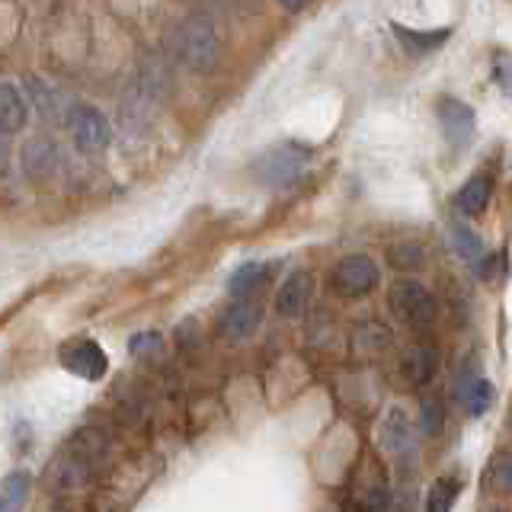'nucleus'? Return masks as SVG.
<instances>
[{"instance_id": "obj_1", "label": "nucleus", "mask_w": 512, "mask_h": 512, "mask_svg": "<svg viewBox=\"0 0 512 512\" xmlns=\"http://www.w3.org/2000/svg\"><path fill=\"white\" fill-rule=\"evenodd\" d=\"M173 52L189 71H212L218 61V29L208 13H189L176 26Z\"/></svg>"}, {"instance_id": "obj_2", "label": "nucleus", "mask_w": 512, "mask_h": 512, "mask_svg": "<svg viewBox=\"0 0 512 512\" xmlns=\"http://www.w3.org/2000/svg\"><path fill=\"white\" fill-rule=\"evenodd\" d=\"M381 282V269L372 256L365 253H349L330 272V288L340 298H365L372 295Z\"/></svg>"}, {"instance_id": "obj_3", "label": "nucleus", "mask_w": 512, "mask_h": 512, "mask_svg": "<svg viewBox=\"0 0 512 512\" xmlns=\"http://www.w3.org/2000/svg\"><path fill=\"white\" fill-rule=\"evenodd\" d=\"M388 304L391 311L404 320L407 327H429L439 314V304L423 282L400 279L388 288Z\"/></svg>"}, {"instance_id": "obj_4", "label": "nucleus", "mask_w": 512, "mask_h": 512, "mask_svg": "<svg viewBox=\"0 0 512 512\" xmlns=\"http://www.w3.org/2000/svg\"><path fill=\"white\" fill-rule=\"evenodd\" d=\"M61 365L84 381H100L109 372V356L90 336H77V340H68L61 346Z\"/></svg>"}, {"instance_id": "obj_5", "label": "nucleus", "mask_w": 512, "mask_h": 512, "mask_svg": "<svg viewBox=\"0 0 512 512\" xmlns=\"http://www.w3.org/2000/svg\"><path fill=\"white\" fill-rule=\"evenodd\" d=\"M68 128L77 148L84 151H106L112 141V125L100 109L93 106H74L68 112Z\"/></svg>"}, {"instance_id": "obj_6", "label": "nucleus", "mask_w": 512, "mask_h": 512, "mask_svg": "<svg viewBox=\"0 0 512 512\" xmlns=\"http://www.w3.org/2000/svg\"><path fill=\"white\" fill-rule=\"evenodd\" d=\"M304 167H308V154L295 144H282V148H272L256 160V176L269 186H285L301 176Z\"/></svg>"}, {"instance_id": "obj_7", "label": "nucleus", "mask_w": 512, "mask_h": 512, "mask_svg": "<svg viewBox=\"0 0 512 512\" xmlns=\"http://www.w3.org/2000/svg\"><path fill=\"white\" fill-rule=\"evenodd\" d=\"M436 112H439V122H442V135L452 148H464V144L474 138L477 116L464 100H458V96H439Z\"/></svg>"}, {"instance_id": "obj_8", "label": "nucleus", "mask_w": 512, "mask_h": 512, "mask_svg": "<svg viewBox=\"0 0 512 512\" xmlns=\"http://www.w3.org/2000/svg\"><path fill=\"white\" fill-rule=\"evenodd\" d=\"M260 324H263V308H260V304H256V301H237V304H231V308L218 317L215 333L221 336V340L237 343V340H247V336H253Z\"/></svg>"}, {"instance_id": "obj_9", "label": "nucleus", "mask_w": 512, "mask_h": 512, "mask_svg": "<svg viewBox=\"0 0 512 512\" xmlns=\"http://www.w3.org/2000/svg\"><path fill=\"white\" fill-rule=\"evenodd\" d=\"M311 295H314V276L298 269L282 282L279 295H276V311L288 320H298V317H304V311H308Z\"/></svg>"}, {"instance_id": "obj_10", "label": "nucleus", "mask_w": 512, "mask_h": 512, "mask_svg": "<svg viewBox=\"0 0 512 512\" xmlns=\"http://www.w3.org/2000/svg\"><path fill=\"white\" fill-rule=\"evenodd\" d=\"M490 196H493V180L487 173H474L471 180L455 192V208L461 215L477 218V215H484V208L490 205Z\"/></svg>"}, {"instance_id": "obj_11", "label": "nucleus", "mask_w": 512, "mask_h": 512, "mask_svg": "<svg viewBox=\"0 0 512 512\" xmlns=\"http://www.w3.org/2000/svg\"><path fill=\"white\" fill-rule=\"evenodd\" d=\"M397 42L404 45L407 55H429L436 52V48L452 36V29H432V32H423V29H407L404 23H391Z\"/></svg>"}, {"instance_id": "obj_12", "label": "nucleus", "mask_w": 512, "mask_h": 512, "mask_svg": "<svg viewBox=\"0 0 512 512\" xmlns=\"http://www.w3.org/2000/svg\"><path fill=\"white\" fill-rule=\"evenodd\" d=\"M378 436H381V448L388 455L404 452V448L410 445V420H407V413L400 410V407H391L388 413H384Z\"/></svg>"}, {"instance_id": "obj_13", "label": "nucleus", "mask_w": 512, "mask_h": 512, "mask_svg": "<svg viewBox=\"0 0 512 512\" xmlns=\"http://www.w3.org/2000/svg\"><path fill=\"white\" fill-rule=\"evenodd\" d=\"M400 372H404V378L413 381V384H429L439 372V352L432 346L410 349L404 356V362H400Z\"/></svg>"}, {"instance_id": "obj_14", "label": "nucleus", "mask_w": 512, "mask_h": 512, "mask_svg": "<svg viewBox=\"0 0 512 512\" xmlns=\"http://www.w3.org/2000/svg\"><path fill=\"white\" fill-rule=\"evenodd\" d=\"M29 119L26 100L13 84H0V132L16 135Z\"/></svg>"}, {"instance_id": "obj_15", "label": "nucleus", "mask_w": 512, "mask_h": 512, "mask_svg": "<svg viewBox=\"0 0 512 512\" xmlns=\"http://www.w3.org/2000/svg\"><path fill=\"white\" fill-rule=\"evenodd\" d=\"M32 477L26 471H10L0 484V512H23L29 500Z\"/></svg>"}, {"instance_id": "obj_16", "label": "nucleus", "mask_w": 512, "mask_h": 512, "mask_svg": "<svg viewBox=\"0 0 512 512\" xmlns=\"http://www.w3.org/2000/svg\"><path fill=\"white\" fill-rule=\"evenodd\" d=\"M23 164H26V173L32 176H48L55 170L58 164V148L48 138H36V141H29L26 144V151H23Z\"/></svg>"}, {"instance_id": "obj_17", "label": "nucleus", "mask_w": 512, "mask_h": 512, "mask_svg": "<svg viewBox=\"0 0 512 512\" xmlns=\"http://www.w3.org/2000/svg\"><path fill=\"white\" fill-rule=\"evenodd\" d=\"M493 397H496V388L487 378H474L461 388V400H464V407H468L471 416H484L493 404Z\"/></svg>"}, {"instance_id": "obj_18", "label": "nucleus", "mask_w": 512, "mask_h": 512, "mask_svg": "<svg viewBox=\"0 0 512 512\" xmlns=\"http://www.w3.org/2000/svg\"><path fill=\"white\" fill-rule=\"evenodd\" d=\"M448 237H452V247H455V253L461 256V260H468V263L484 260V244H480V237L471 228H464L461 221H452Z\"/></svg>"}, {"instance_id": "obj_19", "label": "nucleus", "mask_w": 512, "mask_h": 512, "mask_svg": "<svg viewBox=\"0 0 512 512\" xmlns=\"http://www.w3.org/2000/svg\"><path fill=\"white\" fill-rule=\"evenodd\" d=\"M263 279H266V266L263 263H244L240 269H234V276L228 282V292L234 298H247L263 285Z\"/></svg>"}, {"instance_id": "obj_20", "label": "nucleus", "mask_w": 512, "mask_h": 512, "mask_svg": "<svg viewBox=\"0 0 512 512\" xmlns=\"http://www.w3.org/2000/svg\"><path fill=\"white\" fill-rule=\"evenodd\" d=\"M461 493V484L455 477H439L436 484L429 487V496H426V512H452L455 509V500Z\"/></svg>"}, {"instance_id": "obj_21", "label": "nucleus", "mask_w": 512, "mask_h": 512, "mask_svg": "<svg viewBox=\"0 0 512 512\" xmlns=\"http://www.w3.org/2000/svg\"><path fill=\"white\" fill-rule=\"evenodd\" d=\"M484 484H487V490H496V493H506L512 487V471H509V455L506 452L493 455V461L487 464Z\"/></svg>"}, {"instance_id": "obj_22", "label": "nucleus", "mask_w": 512, "mask_h": 512, "mask_svg": "<svg viewBox=\"0 0 512 512\" xmlns=\"http://www.w3.org/2000/svg\"><path fill=\"white\" fill-rule=\"evenodd\" d=\"M445 426V407H442V400L439 397H426L423 404H420V429H423V436H439Z\"/></svg>"}, {"instance_id": "obj_23", "label": "nucleus", "mask_w": 512, "mask_h": 512, "mask_svg": "<svg viewBox=\"0 0 512 512\" xmlns=\"http://www.w3.org/2000/svg\"><path fill=\"white\" fill-rule=\"evenodd\" d=\"M426 263V253L420 244L413 240H400V244L391 247V266L394 269H420Z\"/></svg>"}, {"instance_id": "obj_24", "label": "nucleus", "mask_w": 512, "mask_h": 512, "mask_svg": "<svg viewBox=\"0 0 512 512\" xmlns=\"http://www.w3.org/2000/svg\"><path fill=\"white\" fill-rule=\"evenodd\" d=\"M160 346H164V336H160L157 330H141V333L132 336V340H128V352H132V356H138V359L157 356Z\"/></svg>"}, {"instance_id": "obj_25", "label": "nucleus", "mask_w": 512, "mask_h": 512, "mask_svg": "<svg viewBox=\"0 0 512 512\" xmlns=\"http://www.w3.org/2000/svg\"><path fill=\"white\" fill-rule=\"evenodd\" d=\"M362 509L365 512H388L391 509V490L384 484H375L362 493Z\"/></svg>"}]
</instances>
